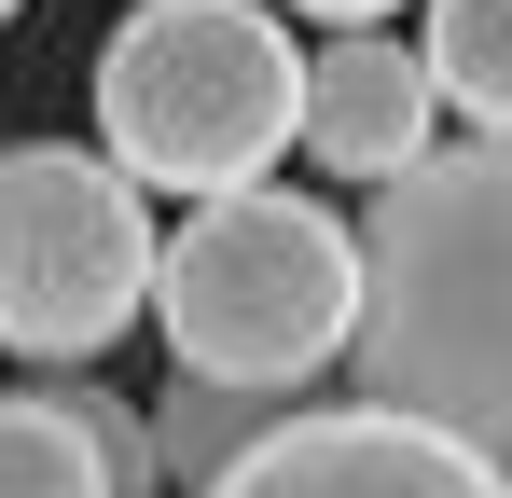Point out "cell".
Segmentation results:
<instances>
[{
	"label": "cell",
	"mask_w": 512,
	"mask_h": 498,
	"mask_svg": "<svg viewBox=\"0 0 512 498\" xmlns=\"http://www.w3.org/2000/svg\"><path fill=\"white\" fill-rule=\"evenodd\" d=\"M360 402L512 485V139H443L360 222Z\"/></svg>",
	"instance_id": "6da1fadb"
},
{
	"label": "cell",
	"mask_w": 512,
	"mask_h": 498,
	"mask_svg": "<svg viewBox=\"0 0 512 498\" xmlns=\"http://www.w3.org/2000/svg\"><path fill=\"white\" fill-rule=\"evenodd\" d=\"M97 153L139 194H263V166L305 153V42L277 0H139L97 42Z\"/></svg>",
	"instance_id": "7a4b0ae2"
},
{
	"label": "cell",
	"mask_w": 512,
	"mask_h": 498,
	"mask_svg": "<svg viewBox=\"0 0 512 498\" xmlns=\"http://www.w3.org/2000/svg\"><path fill=\"white\" fill-rule=\"evenodd\" d=\"M360 222L333 194H222L167 236V319L180 374L208 388H250V402H305L333 360H360Z\"/></svg>",
	"instance_id": "3957f363"
},
{
	"label": "cell",
	"mask_w": 512,
	"mask_h": 498,
	"mask_svg": "<svg viewBox=\"0 0 512 498\" xmlns=\"http://www.w3.org/2000/svg\"><path fill=\"white\" fill-rule=\"evenodd\" d=\"M153 291H167V236L111 153H70V139L0 153V346L14 360L84 374L97 346L153 319Z\"/></svg>",
	"instance_id": "277c9868"
},
{
	"label": "cell",
	"mask_w": 512,
	"mask_h": 498,
	"mask_svg": "<svg viewBox=\"0 0 512 498\" xmlns=\"http://www.w3.org/2000/svg\"><path fill=\"white\" fill-rule=\"evenodd\" d=\"M222 498H512V485L471 443H443L388 402H305V415H277V443Z\"/></svg>",
	"instance_id": "5b68a950"
},
{
	"label": "cell",
	"mask_w": 512,
	"mask_h": 498,
	"mask_svg": "<svg viewBox=\"0 0 512 498\" xmlns=\"http://www.w3.org/2000/svg\"><path fill=\"white\" fill-rule=\"evenodd\" d=\"M429 153H443V97H429V56H416V42L346 28V42L305 56V166H319V180L388 194V180H416Z\"/></svg>",
	"instance_id": "8992f818"
},
{
	"label": "cell",
	"mask_w": 512,
	"mask_h": 498,
	"mask_svg": "<svg viewBox=\"0 0 512 498\" xmlns=\"http://www.w3.org/2000/svg\"><path fill=\"white\" fill-rule=\"evenodd\" d=\"M277 415L305 402H250V388H208V374H167V402H153V443H167V485L180 498H222L250 471L263 443H277Z\"/></svg>",
	"instance_id": "52a82bcc"
},
{
	"label": "cell",
	"mask_w": 512,
	"mask_h": 498,
	"mask_svg": "<svg viewBox=\"0 0 512 498\" xmlns=\"http://www.w3.org/2000/svg\"><path fill=\"white\" fill-rule=\"evenodd\" d=\"M429 97L457 139H512V0H429Z\"/></svg>",
	"instance_id": "ba28073f"
},
{
	"label": "cell",
	"mask_w": 512,
	"mask_h": 498,
	"mask_svg": "<svg viewBox=\"0 0 512 498\" xmlns=\"http://www.w3.org/2000/svg\"><path fill=\"white\" fill-rule=\"evenodd\" d=\"M0 498H125L111 457L84 443V415H70V388H14L0 402Z\"/></svg>",
	"instance_id": "9c48e42d"
},
{
	"label": "cell",
	"mask_w": 512,
	"mask_h": 498,
	"mask_svg": "<svg viewBox=\"0 0 512 498\" xmlns=\"http://www.w3.org/2000/svg\"><path fill=\"white\" fill-rule=\"evenodd\" d=\"M70 415H84V443L111 457V485H125V498H167V443H153V402H125V388H84V374H70Z\"/></svg>",
	"instance_id": "30bf717a"
},
{
	"label": "cell",
	"mask_w": 512,
	"mask_h": 498,
	"mask_svg": "<svg viewBox=\"0 0 512 498\" xmlns=\"http://www.w3.org/2000/svg\"><path fill=\"white\" fill-rule=\"evenodd\" d=\"M291 14H319V28H333V42H346V28H388L402 0H291Z\"/></svg>",
	"instance_id": "8fae6325"
},
{
	"label": "cell",
	"mask_w": 512,
	"mask_h": 498,
	"mask_svg": "<svg viewBox=\"0 0 512 498\" xmlns=\"http://www.w3.org/2000/svg\"><path fill=\"white\" fill-rule=\"evenodd\" d=\"M0 28H14V0H0Z\"/></svg>",
	"instance_id": "7c38bea8"
},
{
	"label": "cell",
	"mask_w": 512,
	"mask_h": 498,
	"mask_svg": "<svg viewBox=\"0 0 512 498\" xmlns=\"http://www.w3.org/2000/svg\"><path fill=\"white\" fill-rule=\"evenodd\" d=\"M125 14H139V0H125Z\"/></svg>",
	"instance_id": "4fadbf2b"
}]
</instances>
